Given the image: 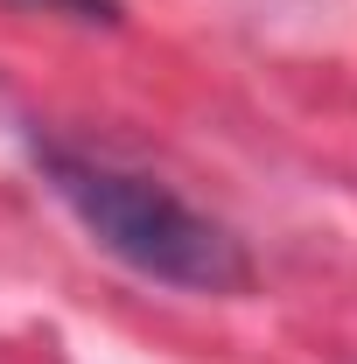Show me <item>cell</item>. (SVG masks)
I'll return each instance as SVG.
<instances>
[{"label":"cell","instance_id":"6da1fadb","mask_svg":"<svg viewBox=\"0 0 357 364\" xmlns=\"http://www.w3.org/2000/svg\"><path fill=\"white\" fill-rule=\"evenodd\" d=\"M36 168H43L49 196L85 225L98 252H112L127 273L176 287V294H245L252 287V259L231 231L176 196L169 182L140 176L127 161H105L70 140H36Z\"/></svg>","mask_w":357,"mask_h":364},{"label":"cell","instance_id":"7a4b0ae2","mask_svg":"<svg viewBox=\"0 0 357 364\" xmlns=\"http://www.w3.org/2000/svg\"><path fill=\"white\" fill-rule=\"evenodd\" d=\"M43 14H70V21H119V0H21Z\"/></svg>","mask_w":357,"mask_h":364}]
</instances>
